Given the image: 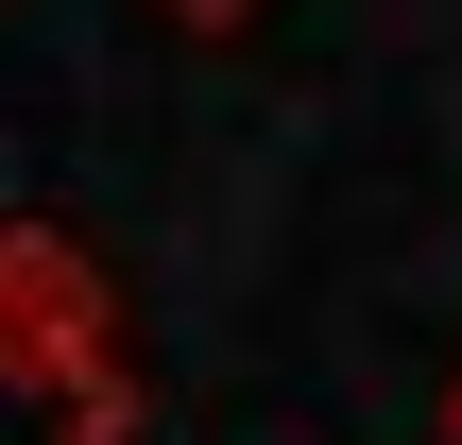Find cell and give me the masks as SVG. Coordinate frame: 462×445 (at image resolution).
I'll list each match as a JSON object with an SVG mask.
<instances>
[{
    "mask_svg": "<svg viewBox=\"0 0 462 445\" xmlns=\"http://www.w3.org/2000/svg\"><path fill=\"white\" fill-rule=\"evenodd\" d=\"M446 445H462V377H446Z\"/></svg>",
    "mask_w": 462,
    "mask_h": 445,
    "instance_id": "3",
    "label": "cell"
},
{
    "mask_svg": "<svg viewBox=\"0 0 462 445\" xmlns=\"http://www.w3.org/2000/svg\"><path fill=\"white\" fill-rule=\"evenodd\" d=\"M171 17H206V34H223V17H257V0H171Z\"/></svg>",
    "mask_w": 462,
    "mask_h": 445,
    "instance_id": "2",
    "label": "cell"
},
{
    "mask_svg": "<svg viewBox=\"0 0 462 445\" xmlns=\"http://www.w3.org/2000/svg\"><path fill=\"white\" fill-rule=\"evenodd\" d=\"M137 377H120V292L86 240L0 223V445H120Z\"/></svg>",
    "mask_w": 462,
    "mask_h": 445,
    "instance_id": "1",
    "label": "cell"
}]
</instances>
